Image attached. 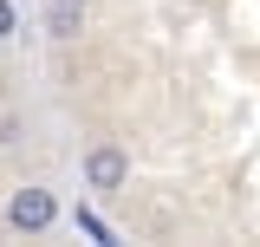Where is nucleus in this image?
Wrapping results in <instances>:
<instances>
[{
	"instance_id": "nucleus-1",
	"label": "nucleus",
	"mask_w": 260,
	"mask_h": 247,
	"mask_svg": "<svg viewBox=\"0 0 260 247\" xmlns=\"http://www.w3.org/2000/svg\"><path fill=\"white\" fill-rule=\"evenodd\" d=\"M52 221H59V195L46 182H26V189L7 195V228H13V234H46Z\"/></svg>"
},
{
	"instance_id": "nucleus-2",
	"label": "nucleus",
	"mask_w": 260,
	"mask_h": 247,
	"mask_svg": "<svg viewBox=\"0 0 260 247\" xmlns=\"http://www.w3.org/2000/svg\"><path fill=\"white\" fill-rule=\"evenodd\" d=\"M130 182V150L124 143H91L85 150V189L91 195H117Z\"/></svg>"
},
{
	"instance_id": "nucleus-3",
	"label": "nucleus",
	"mask_w": 260,
	"mask_h": 247,
	"mask_svg": "<svg viewBox=\"0 0 260 247\" xmlns=\"http://www.w3.org/2000/svg\"><path fill=\"white\" fill-rule=\"evenodd\" d=\"M85 7H91V0H46V33H52V39H78Z\"/></svg>"
},
{
	"instance_id": "nucleus-4",
	"label": "nucleus",
	"mask_w": 260,
	"mask_h": 247,
	"mask_svg": "<svg viewBox=\"0 0 260 247\" xmlns=\"http://www.w3.org/2000/svg\"><path fill=\"white\" fill-rule=\"evenodd\" d=\"M78 228H85V234H91L98 247H111V241H117V234H111V228H104V221H98L91 208H78Z\"/></svg>"
},
{
	"instance_id": "nucleus-5",
	"label": "nucleus",
	"mask_w": 260,
	"mask_h": 247,
	"mask_svg": "<svg viewBox=\"0 0 260 247\" xmlns=\"http://www.w3.org/2000/svg\"><path fill=\"white\" fill-rule=\"evenodd\" d=\"M13 33H20V7H13V0H0V46H7Z\"/></svg>"
}]
</instances>
